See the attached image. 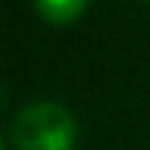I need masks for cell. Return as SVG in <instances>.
I'll return each instance as SVG.
<instances>
[{
    "mask_svg": "<svg viewBox=\"0 0 150 150\" xmlns=\"http://www.w3.org/2000/svg\"><path fill=\"white\" fill-rule=\"evenodd\" d=\"M8 134L16 150H74L76 121L58 103H32L13 116Z\"/></svg>",
    "mask_w": 150,
    "mask_h": 150,
    "instance_id": "6da1fadb",
    "label": "cell"
},
{
    "mask_svg": "<svg viewBox=\"0 0 150 150\" xmlns=\"http://www.w3.org/2000/svg\"><path fill=\"white\" fill-rule=\"evenodd\" d=\"M90 0H34V11L50 24H71L84 13Z\"/></svg>",
    "mask_w": 150,
    "mask_h": 150,
    "instance_id": "7a4b0ae2",
    "label": "cell"
}]
</instances>
